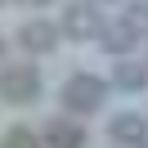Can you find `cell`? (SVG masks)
Wrapping results in <instances>:
<instances>
[{"instance_id":"obj_1","label":"cell","mask_w":148,"mask_h":148,"mask_svg":"<svg viewBox=\"0 0 148 148\" xmlns=\"http://www.w3.org/2000/svg\"><path fill=\"white\" fill-rule=\"evenodd\" d=\"M108 103V81L103 76H94V72H72L63 81V108H67V117H94V112Z\"/></svg>"},{"instance_id":"obj_2","label":"cell","mask_w":148,"mask_h":148,"mask_svg":"<svg viewBox=\"0 0 148 148\" xmlns=\"http://www.w3.org/2000/svg\"><path fill=\"white\" fill-rule=\"evenodd\" d=\"M0 99L5 103H36L40 99V72L27 63L0 67Z\"/></svg>"},{"instance_id":"obj_3","label":"cell","mask_w":148,"mask_h":148,"mask_svg":"<svg viewBox=\"0 0 148 148\" xmlns=\"http://www.w3.org/2000/svg\"><path fill=\"white\" fill-rule=\"evenodd\" d=\"M58 32H63L67 40H99V32H103V14H99V5H90V0H76V5H67L63 9V23H58Z\"/></svg>"},{"instance_id":"obj_4","label":"cell","mask_w":148,"mask_h":148,"mask_svg":"<svg viewBox=\"0 0 148 148\" xmlns=\"http://www.w3.org/2000/svg\"><path fill=\"white\" fill-rule=\"evenodd\" d=\"M58 36H63V32H58L54 23H45V18H27V23L18 27V36H14V40H18L23 54H40V58H45V54H54V49H58Z\"/></svg>"},{"instance_id":"obj_5","label":"cell","mask_w":148,"mask_h":148,"mask_svg":"<svg viewBox=\"0 0 148 148\" xmlns=\"http://www.w3.org/2000/svg\"><path fill=\"white\" fill-rule=\"evenodd\" d=\"M108 139L121 148H139L148 139V117L144 112H117V117L108 121Z\"/></svg>"},{"instance_id":"obj_6","label":"cell","mask_w":148,"mask_h":148,"mask_svg":"<svg viewBox=\"0 0 148 148\" xmlns=\"http://www.w3.org/2000/svg\"><path fill=\"white\" fill-rule=\"evenodd\" d=\"M40 144L45 148H85V126L76 117H54L40 130Z\"/></svg>"},{"instance_id":"obj_7","label":"cell","mask_w":148,"mask_h":148,"mask_svg":"<svg viewBox=\"0 0 148 148\" xmlns=\"http://www.w3.org/2000/svg\"><path fill=\"white\" fill-rule=\"evenodd\" d=\"M135 45H139V36H135V32H130L121 18L103 23V32H99V49H103V54H117V63H121V58H126Z\"/></svg>"},{"instance_id":"obj_8","label":"cell","mask_w":148,"mask_h":148,"mask_svg":"<svg viewBox=\"0 0 148 148\" xmlns=\"http://www.w3.org/2000/svg\"><path fill=\"white\" fill-rule=\"evenodd\" d=\"M112 85L126 94H139L148 85V63H135V58H121L117 67H112Z\"/></svg>"},{"instance_id":"obj_9","label":"cell","mask_w":148,"mask_h":148,"mask_svg":"<svg viewBox=\"0 0 148 148\" xmlns=\"http://www.w3.org/2000/svg\"><path fill=\"white\" fill-rule=\"evenodd\" d=\"M121 23H126L135 36H144V32H148V0H130L126 14H121Z\"/></svg>"},{"instance_id":"obj_10","label":"cell","mask_w":148,"mask_h":148,"mask_svg":"<svg viewBox=\"0 0 148 148\" xmlns=\"http://www.w3.org/2000/svg\"><path fill=\"white\" fill-rule=\"evenodd\" d=\"M5 148H40V135L32 126H14L9 135H5Z\"/></svg>"},{"instance_id":"obj_11","label":"cell","mask_w":148,"mask_h":148,"mask_svg":"<svg viewBox=\"0 0 148 148\" xmlns=\"http://www.w3.org/2000/svg\"><path fill=\"white\" fill-rule=\"evenodd\" d=\"M0 58H5V36H0Z\"/></svg>"},{"instance_id":"obj_12","label":"cell","mask_w":148,"mask_h":148,"mask_svg":"<svg viewBox=\"0 0 148 148\" xmlns=\"http://www.w3.org/2000/svg\"><path fill=\"white\" fill-rule=\"evenodd\" d=\"M0 148H5V144H0Z\"/></svg>"}]
</instances>
